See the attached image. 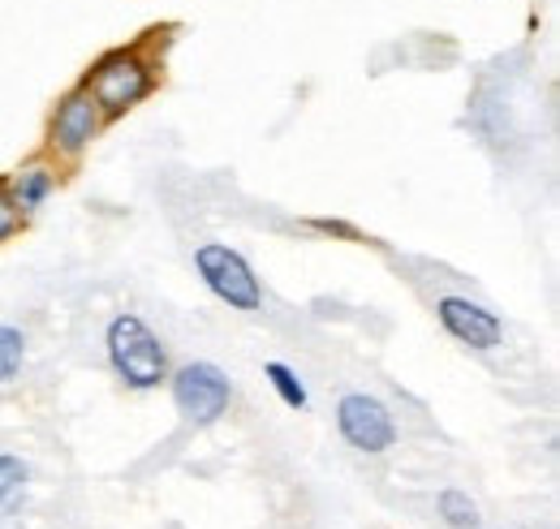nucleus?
Segmentation results:
<instances>
[{
    "label": "nucleus",
    "mask_w": 560,
    "mask_h": 529,
    "mask_svg": "<svg viewBox=\"0 0 560 529\" xmlns=\"http://www.w3.org/2000/svg\"><path fill=\"white\" fill-rule=\"evenodd\" d=\"M435 319H440V328L448 331L457 344H470L479 353H488V349H495L504 340V328H500L495 310L470 302V297H457V293L435 302Z\"/></svg>",
    "instance_id": "obj_7"
},
{
    "label": "nucleus",
    "mask_w": 560,
    "mask_h": 529,
    "mask_svg": "<svg viewBox=\"0 0 560 529\" xmlns=\"http://www.w3.org/2000/svg\"><path fill=\"white\" fill-rule=\"evenodd\" d=\"M435 513L444 517V526L448 529H475L483 517H479V504L466 495V491H457V486H448V491H440V499H435Z\"/></svg>",
    "instance_id": "obj_9"
},
{
    "label": "nucleus",
    "mask_w": 560,
    "mask_h": 529,
    "mask_svg": "<svg viewBox=\"0 0 560 529\" xmlns=\"http://www.w3.org/2000/svg\"><path fill=\"white\" fill-rule=\"evenodd\" d=\"M195 267H199V275H203L211 297H220L229 310L250 315V310L264 306V284H259L255 267L246 263L233 246H224V242H203V246L195 250Z\"/></svg>",
    "instance_id": "obj_3"
},
{
    "label": "nucleus",
    "mask_w": 560,
    "mask_h": 529,
    "mask_svg": "<svg viewBox=\"0 0 560 529\" xmlns=\"http://www.w3.org/2000/svg\"><path fill=\"white\" fill-rule=\"evenodd\" d=\"M82 86H86V95L95 99V108L104 117H126L130 108H139L142 99L155 91V69H151V61H142L135 48L130 52L121 48V52L100 57Z\"/></svg>",
    "instance_id": "obj_2"
},
{
    "label": "nucleus",
    "mask_w": 560,
    "mask_h": 529,
    "mask_svg": "<svg viewBox=\"0 0 560 529\" xmlns=\"http://www.w3.org/2000/svg\"><path fill=\"white\" fill-rule=\"evenodd\" d=\"M22 224H26L22 207L13 202V195H9V186L0 181V246H4L9 237H18V233H22Z\"/></svg>",
    "instance_id": "obj_13"
},
{
    "label": "nucleus",
    "mask_w": 560,
    "mask_h": 529,
    "mask_svg": "<svg viewBox=\"0 0 560 529\" xmlns=\"http://www.w3.org/2000/svg\"><path fill=\"white\" fill-rule=\"evenodd\" d=\"M337 431H341V439L350 448L366 452V457H380V452H388L397 444V422H393L388 404L366 397V392L341 397V404H337Z\"/></svg>",
    "instance_id": "obj_5"
},
{
    "label": "nucleus",
    "mask_w": 560,
    "mask_h": 529,
    "mask_svg": "<svg viewBox=\"0 0 560 529\" xmlns=\"http://www.w3.org/2000/svg\"><path fill=\"white\" fill-rule=\"evenodd\" d=\"M264 375H268L272 392H277L289 409H306V404H311V397H306V384L298 379V371H293V366H284V362H268V366H264Z\"/></svg>",
    "instance_id": "obj_11"
},
{
    "label": "nucleus",
    "mask_w": 560,
    "mask_h": 529,
    "mask_svg": "<svg viewBox=\"0 0 560 529\" xmlns=\"http://www.w3.org/2000/svg\"><path fill=\"white\" fill-rule=\"evenodd\" d=\"M233 400V384L215 362H186L173 371V404L186 422L211 426Z\"/></svg>",
    "instance_id": "obj_4"
},
{
    "label": "nucleus",
    "mask_w": 560,
    "mask_h": 529,
    "mask_svg": "<svg viewBox=\"0 0 560 529\" xmlns=\"http://www.w3.org/2000/svg\"><path fill=\"white\" fill-rule=\"evenodd\" d=\"M100 130H104V113L95 108V99L86 95V86H78V91H70L57 104V113L48 121V146L57 155H66V160H78L100 138Z\"/></svg>",
    "instance_id": "obj_6"
},
{
    "label": "nucleus",
    "mask_w": 560,
    "mask_h": 529,
    "mask_svg": "<svg viewBox=\"0 0 560 529\" xmlns=\"http://www.w3.org/2000/svg\"><path fill=\"white\" fill-rule=\"evenodd\" d=\"M26 478H31L26 461L0 452V513H13V508L22 504V495H26Z\"/></svg>",
    "instance_id": "obj_10"
},
{
    "label": "nucleus",
    "mask_w": 560,
    "mask_h": 529,
    "mask_svg": "<svg viewBox=\"0 0 560 529\" xmlns=\"http://www.w3.org/2000/svg\"><path fill=\"white\" fill-rule=\"evenodd\" d=\"M9 186V195H13V202L22 207V215H31V211H39L44 202H48V195L57 190V173L48 168V164H26V168H18L13 173V181H4Z\"/></svg>",
    "instance_id": "obj_8"
},
{
    "label": "nucleus",
    "mask_w": 560,
    "mask_h": 529,
    "mask_svg": "<svg viewBox=\"0 0 560 529\" xmlns=\"http://www.w3.org/2000/svg\"><path fill=\"white\" fill-rule=\"evenodd\" d=\"M108 366L117 371V379L135 392H151L168 379V353L160 344V336L142 324L139 315H117L108 324Z\"/></svg>",
    "instance_id": "obj_1"
},
{
    "label": "nucleus",
    "mask_w": 560,
    "mask_h": 529,
    "mask_svg": "<svg viewBox=\"0 0 560 529\" xmlns=\"http://www.w3.org/2000/svg\"><path fill=\"white\" fill-rule=\"evenodd\" d=\"M315 228L319 233H332V237H346V242H358V228L341 224V220H315Z\"/></svg>",
    "instance_id": "obj_14"
},
{
    "label": "nucleus",
    "mask_w": 560,
    "mask_h": 529,
    "mask_svg": "<svg viewBox=\"0 0 560 529\" xmlns=\"http://www.w3.org/2000/svg\"><path fill=\"white\" fill-rule=\"evenodd\" d=\"M22 357H26V336L13 328V324H0V384L18 379Z\"/></svg>",
    "instance_id": "obj_12"
}]
</instances>
